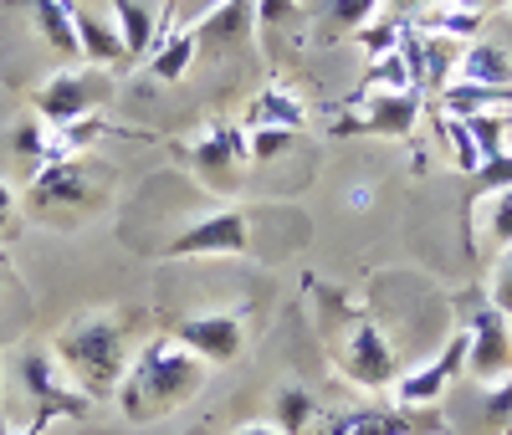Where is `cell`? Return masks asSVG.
<instances>
[{"label":"cell","instance_id":"obj_1","mask_svg":"<svg viewBox=\"0 0 512 435\" xmlns=\"http://www.w3.org/2000/svg\"><path fill=\"white\" fill-rule=\"evenodd\" d=\"M210 379V364L195 359L190 348L169 333V338H149L134 359H128V374L118 384V410L134 420V425H149V420H164L175 415L180 405H190Z\"/></svg>","mask_w":512,"mask_h":435},{"label":"cell","instance_id":"obj_2","mask_svg":"<svg viewBox=\"0 0 512 435\" xmlns=\"http://www.w3.org/2000/svg\"><path fill=\"white\" fill-rule=\"evenodd\" d=\"M57 364L88 389V395H118V384L128 374V348H123V323L108 318V313H93V318H72L57 343H52Z\"/></svg>","mask_w":512,"mask_h":435},{"label":"cell","instance_id":"obj_3","mask_svg":"<svg viewBox=\"0 0 512 435\" xmlns=\"http://www.w3.org/2000/svg\"><path fill=\"white\" fill-rule=\"evenodd\" d=\"M359 113H344L333 123V134H369V139H410L415 123H420V108H425V93L405 87V93H354L349 98Z\"/></svg>","mask_w":512,"mask_h":435},{"label":"cell","instance_id":"obj_4","mask_svg":"<svg viewBox=\"0 0 512 435\" xmlns=\"http://www.w3.org/2000/svg\"><path fill=\"white\" fill-rule=\"evenodd\" d=\"M103 98H108V82H103V72H98V67H67V72H57V77L41 82V93H36V113H41V123L67 128V123L93 118Z\"/></svg>","mask_w":512,"mask_h":435},{"label":"cell","instance_id":"obj_5","mask_svg":"<svg viewBox=\"0 0 512 435\" xmlns=\"http://www.w3.org/2000/svg\"><path fill=\"white\" fill-rule=\"evenodd\" d=\"M338 369H344V379L359 384V389H390L400 379V359H395L390 338H384V328L374 318H359L349 328L344 348H338Z\"/></svg>","mask_w":512,"mask_h":435},{"label":"cell","instance_id":"obj_6","mask_svg":"<svg viewBox=\"0 0 512 435\" xmlns=\"http://www.w3.org/2000/svg\"><path fill=\"white\" fill-rule=\"evenodd\" d=\"M308 435H441V420L400 405H349L318 415Z\"/></svg>","mask_w":512,"mask_h":435},{"label":"cell","instance_id":"obj_7","mask_svg":"<svg viewBox=\"0 0 512 435\" xmlns=\"http://www.w3.org/2000/svg\"><path fill=\"white\" fill-rule=\"evenodd\" d=\"M251 251V210L231 205V210H216V215H200L195 226H185L175 241L164 246V256H246Z\"/></svg>","mask_w":512,"mask_h":435},{"label":"cell","instance_id":"obj_8","mask_svg":"<svg viewBox=\"0 0 512 435\" xmlns=\"http://www.w3.org/2000/svg\"><path fill=\"white\" fill-rule=\"evenodd\" d=\"M466 354H472V333H451V343L441 348V354L431 359V364H420V369H410V374H400L395 384H390V395H395V405L400 410H420V405H436L446 389L466 374Z\"/></svg>","mask_w":512,"mask_h":435},{"label":"cell","instance_id":"obj_9","mask_svg":"<svg viewBox=\"0 0 512 435\" xmlns=\"http://www.w3.org/2000/svg\"><path fill=\"white\" fill-rule=\"evenodd\" d=\"M190 36H195V57H205V62L246 57L251 41H256V0H226L221 11L195 21Z\"/></svg>","mask_w":512,"mask_h":435},{"label":"cell","instance_id":"obj_10","mask_svg":"<svg viewBox=\"0 0 512 435\" xmlns=\"http://www.w3.org/2000/svg\"><path fill=\"white\" fill-rule=\"evenodd\" d=\"M466 333H472V354H466V374H472L477 384H502L512 379V323L492 308V302H482V308L472 313V323H466Z\"/></svg>","mask_w":512,"mask_h":435},{"label":"cell","instance_id":"obj_11","mask_svg":"<svg viewBox=\"0 0 512 435\" xmlns=\"http://www.w3.org/2000/svg\"><path fill=\"white\" fill-rule=\"evenodd\" d=\"M21 379L31 389V400L41 410H57V415H88L93 395L82 384H67V369L57 364L52 348H31V354L21 359Z\"/></svg>","mask_w":512,"mask_h":435},{"label":"cell","instance_id":"obj_12","mask_svg":"<svg viewBox=\"0 0 512 435\" xmlns=\"http://www.w3.org/2000/svg\"><path fill=\"white\" fill-rule=\"evenodd\" d=\"M185 154H190V164L205 174L210 185L231 180V174H241V169L251 164V149H246V128H241V123H231V118L205 123V134H200V139H195Z\"/></svg>","mask_w":512,"mask_h":435},{"label":"cell","instance_id":"obj_13","mask_svg":"<svg viewBox=\"0 0 512 435\" xmlns=\"http://www.w3.org/2000/svg\"><path fill=\"white\" fill-rule=\"evenodd\" d=\"M175 338L205 364H231L246 348V323H241V313H195V318L175 323Z\"/></svg>","mask_w":512,"mask_h":435},{"label":"cell","instance_id":"obj_14","mask_svg":"<svg viewBox=\"0 0 512 435\" xmlns=\"http://www.w3.org/2000/svg\"><path fill=\"white\" fill-rule=\"evenodd\" d=\"M303 123H308V103L297 98L287 82H267L262 93L246 103V118H241L246 134H256V128H287V134H297Z\"/></svg>","mask_w":512,"mask_h":435},{"label":"cell","instance_id":"obj_15","mask_svg":"<svg viewBox=\"0 0 512 435\" xmlns=\"http://www.w3.org/2000/svg\"><path fill=\"white\" fill-rule=\"evenodd\" d=\"M31 200L36 205H98V190L88 185L77 159H62V164H41L36 180H31Z\"/></svg>","mask_w":512,"mask_h":435},{"label":"cell","instance_id":"obj_16","mask_svg":"<svg viewBox=\"0 0 512 435\" xmlns=\"http://www.w3.org/2000/svg\"><path fill=\"white\" fill-rule=\"evenodd\" d=\"M456 82H466V87H512L507 41H466L461 62H456Z\"/></svg>","mask_w":512,"mask_h":435},{"label":"cell","instance_id":"obj_17","mask_svg":"<svg viewBox=\"0 0 512 435\" xmlns=\"http://www.w3.org/2000/svg\"><path fill=\"white\" fill-rule=\"evenodd\" d=\"M72 26H77V47H82V62L88 67H118V62H128V47H123V36H118V26L113 21H103V16H93V11H82V6H72Z\"/></svg>","mask_w":512,"mask_h":435},{"label":"cell","instance_id":"obj_18","mask_svg":"<svg viewBox=\"0 0 512 435\" xmlns=\"http://www.w3.org/2000/svg\"><path fill=\"white\" fill-rule=\"evenodd\" d=\"M11 6H26L41 41H47L52 52L82 62V47H77V26H72V0H11Z\"/></svg>","mask_w":512,"mask_h":435},{"label":"cell","instance_id":"obj_19","mask_svg":"<svg viewBox=\"0 0 512 435\" xmlns=\"http://www.w3.org/2000/svg\"><path fill=\"white\" fill-rule=\"evenodd\" d=\"M113 26L128 47V62H144L159 47V16L144 6V0H113Z\"/></svg>","mask_w":512,"mask_h":435},{"label":"cell","instance_id":"obj_20","mask_svg":"<svg viewBox=\"0 0 512 435\" xmlns=\"http://www.w3.org/2000/svg\"><path fill=\"white\" fill-rule=\"evenodd\" d=\"M144 67H149L154 82H180L195 67V36H190V26H175L169 36H159V47L144 57Z\"/></svg>","mask_w":512,"mask_h":435},{"label":"cell","instance_id":"obj_21","mask_svg":"<svg viewBox=\"0 0 512 435\" xmlns=\"http://www.w3.org/2000/svg\"><path fill=\"white\" fill-rule=\"evenodd\" d=\"M436 103H441V113H451V118L502 113V108H512V87H466V82H451Z\"/></svg>","mask_w":512,"mask_h":435},{"label":"cell","instance_id":"obj_22","mask_svg":"<svg viewBox=\"0 0 512 435\" xmlns=\"http://www.w3.org/2000/svg\"><path fill=\"white\" fill-rule=\"evenodd\" d=\"M379 6L384 0H303V11H313L323 31H364L379 21Z\"/></svg>","mask_w":512,"mask_h":435},{"label":"cell","instance_id":"obj_23","mask_svg":"<svg viewBox=\"0 0 512 435\" xmlns=\"http://www.w3.org/2000/svg\"><path fill=\"white\" fill-rule=\"evenodd\" d=\"M303 16H308L303 0H256V41L267 47V57H277V47H282L277 36H287Z\"/></svg>","mask_w":512,"mask_h":435},{"label":"cell","instance_id":"obj_24","mask_svg":"<svg viewBox=\"0 0 512 435\" xmlns=\"http://www.w3.org/2000/svg\"><path fill=\"white\" fill-rule=\"evenodd\" d=\"M482 21H487V16H477V11L431 6V11L415 21V31H425V36H446V41H477V36H482Z\"/></svg>","mask_w":512,"mask_h":435},{"label":"cell","instance_id":"obj_25","mask_svg":"<svg viewBox=\"0 0 512 435\" xmlns=\"http://www.w3.org/2000/svg\"><path fill=\"white\" fill-rule=\"evenodd\" d=\"M313 420H318V405H313V395L308 389H277V400H272V425L282 430V435H308L313 430Z\"/></svg>","mask_w":512,"mask_h":435},{"label":"cell","instance_id":"obj_26","mask_svg":"<svg viewBox=\"0 0 512 435\" xmlns=\"http://www.w3.org/2000/svg\"><path fill=\"white\" fill-rule=\"evenodd\" d=\"M477 215H482V241L502 256V251L512 246V190L482 195V200H477Z\"/></svg>","mask_w":512,"mask_h":435},{"label":"cell","instance_id":"obj_27","mask_svg":"<svg viewBox=\"0 0 512 435\" xmlns=\"http://www.w3.org/2000/svg\"><path fill=\"white\" fill-rule=\"evenodd\" d=\"M461 123H466V134H472V144H477L482 159L507 154V113H472V118H461Z\"/></svg>","mask_w":512,"mask_h":435},{"label":"cell","instance_id":"obj_28","mask_svg":"<svg viewBox=\"0 0 512 435\" xmlns=\"http://www.w3.org/2000/svg\"><path fill=\"white\" fill-rule=\"evenodd\" d=\"M436 123H441V139H446V149L456 154V169H461V174H477V169H482V154H477L472 134H466V123H461V118H451V113H441Z\"/></svg>","mask_w":512,"mask_h":435},{"label":"cell","instance_id":"obj_29","mask_svg":"<svg viewBox=\"0 0 512 435\" xmlns=\"http://www.w3.org/2000/svg\"><path fill=\"white\" fill-rule=\"evenodd\" d=\"M405 87H410V72H405L400 52H390V57L369 62V72H364V87H359V93H405Z\"/></svg>","mask_w":512,"mask_h":435},{"label":"cell","instance_id":"obj_30","mask_svg":"<svg viewBox=\"0 0 512 435\" xmlns=\"http://www.w3.org/2000/svg\"><path fill=\"white\" fill-rule=\"evenodd\" d=\"M354 41L364 47L369 62H379V57H390V52L400 47V21H390V16H384V21H369L364 31H354Z\"/></svg>","mask_w":512,"mask_h":435},{"label":"cell","instance_id":"obj_31","mask_svg":"<svg viewBox=\"0 0 512 435\" xmlns=\"http://www.w3.org/2000/svg\"><path fill=\"white\" fill-rule=\"evenodd\" d=\"M11 149H16L21 159L47 164V159H52V123H41V118L21 123V128H16V139H11Z\"/></svg>","mask_w":512,"mask_h":435},{"label":"cell","instance_id":"obj_32","mask_svg":"<svg viewBox=\"0 0 512 435\" xmlns=\"http://www.w3.org/2000/svg\"><path fill=\"white\" fill-rule=\"evenodd\" d=\"M497 190H512V149H507V154H497V159H482L477 185H472V200L497 195Z\"/></svg>","mask_w":512,"mask_h":435},{"label":"cell","instance_id":"obj_33","mask_svg":"<svg viewBox=\"0 0 512 435\" xmlns=\"http://www.w3.org/2000/svg\"><path fill=\"white\" fill-rule=\"evenodd\" d=\"M482 420H487V430H512V379H502V384L487 389Z\"/></svg>","mask_w":512,"mask_h":435},{"label":"cell","instance_id":"obj_34","mask_svg":"<svg viewBox=\"0 0 512 435\" xmlns=\"http://www.w3.org/2000/svg\"><path fill=\"white\" fill-rule=\"evenodd\" d=\"M297 134H287V128H256V134H246V149H251V164H267L277 159L282 149H292Z\"/></svg>","mask_w":512,"mask_h":435},{"label":"cell","instance_id":"obj_35","mask_svg":"<svg viewBox=\"0 0 512 435\" xmlns=\"http://www.w3.org/2000/svg\"><path fill=\"white\" fill-rule=\"evenodd\" d=\"M487 292H492L487 302H492V308L512 323V246L497 256V267H492V287H487Z\"/></svg>","mask_w":512,"mask_h":435},{"label":"cell","instance_id":"obj_36","mask_svg":"<svg viewBox=\"0 0 512 435\" xmlns=\"http://www.w3.org/2000/svg\"><path fill=\"white\" fill-rule=\"evenodd\" d=\"M52 420H57V410H41L26 430H6V420H0V435H47V430H52Z\"/></svg>","mask_w":512,"mask_h":435},{"label":"cell","instance_id":"obj_37","mask_svg":"<svg viewBox=\"0 0 512 435\" xmlns=\"http://www.w3.org/2000/svg\"><path fill=\"white\" fill-rule=\"evenodd\" d=\"M436 6H451V11H477V16H487V0H436Z\"/></svg>","mask_w":512,"mask_h":435},{"label":"cell","instance_id":"obj_38","mask_svg":"<svg viewBox=\"0 0 512 435\" xmlns=\"http://www.w3.org/2000/svg\"><path fill=\"white\" fill-rule=\"evenodd\" d=\"M11 205H16V195H11V185L0 180V226H6V215H11Z\"/></svg>","mask_w":512,"mask_h":435},{"label":"cell","instance_id":"obj_39","mask_svg":"<svg viewBox=\"0 0 512 435\" xmlns=\"http://www.w3.org/2000/svg\"><path fill=\"white\" fill-rule=\"evenodd\" d=\"M236 435H282L277 425H246V430H236Z\"/></svg>","mask_w":512,"mask_h":435},{"label":"cell","instance_id":"obj_40","mask_svg":"<svg viewBox=\"0 0 512 435\" xmlns=\"http://www.w3.org/2000/svg\"><path fill=\"white\" fill-rule=\"evenodd\" d=\"M349 200H354V205L364 210V200H374V190H364V185H354V190H349Z\"/></svg>","mask_w":512,"mask_h":435},{"label":"cell","instance_id":"obj_41","mask_svg":"<svg viewBox=\"0 0 512 435\" xmlns=\"http://www.w3.org/2000/svg\"><path fill=\"white\" fill-rule=\"evenodd\" d=\"M0 272H6V251H0Z\"/></svg>","mask_w":512,"mask_h":435},{"label":"cell","instance_id":"obj_42","mask_svg":"<svg viewBox=\"0 0 512 435\" xmlns=\"http://www.w3.org/2000/svg\"><path fill=\"white\" fill-rule=\"evenodd\" d=\"M507 11H512V0H507Z\"/></svg>","mask_w":512,"mask_h":435}]
</instances>
